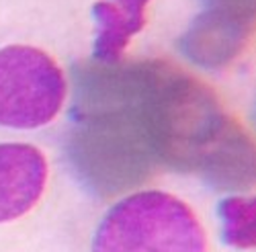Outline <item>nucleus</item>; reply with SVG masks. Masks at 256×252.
I'll use <instances>...</instances> for the list:
<instances>
[{
    "label": "nucleus",
    "mask_w": 256,
    "mask_h": 252,
    "mask_svg": "<svg viewBox=\"0 0 256 252\" xmlns=\"http://www.w3.org/2000/svg\"><path fill=\"white\" fill-rule=\"evenodd\" d=\"M140 107L160 166L199 172L232 119L207 84L164 60H146Z\"/></svg>",
    "instance_id": "nucleus-1"
},
{
    "label": "nucleus",
    "mask_w": 256,
    "mask_h": 252,
    "mask_svg": "<svg viewBox=\"0 0 256 252\" xmlns=\"http://www.w3.org/2000/svg\"><path fill=\"white\" fill-rule=\"evenodd\" d=\"M140 96L125 104L74 109L68 156L80 182L98 197L132 191L160 166Z\"/></svg>",
    "instance_id": "nucleus-2"
},
{
    "label": "nucleus",
    "mask_w": 256,
    "mask_h": 252,
    "mask_svg": "<svg viewBox=\"0 0 256 252\" xmlns=\"http://www.w3.org/2000/svg\"><path fill=\"white\" fill-rule=\"evenodd\" d=\"M92 252H205V234L186 203L162 191H142L109 209Z\"/></svg>",
    "instance_id": "nucleus-3"
},
{
    "label": "nucleus",
    "mask_w": 256,
    "mask_h": 252,
    "mask_svg": "<svg viewBox=\"0 0 256 252\" xmlns=\"http://www.w3.org/2000/svg\"><path fill=\"white\" fill-rule=\"evenodd\" d=\"M66 78L52 56L29 46L0 50V125L35 130L60 113Z\"/></svg>",
    "instance_id": "nucleus-4"
},
{
    "label": "nucleus",
    "mask_w": 256,
    "mask_h": 252,
    "mask_svg": "<svg viewBox=\"0 0 256 252\" xmlns=\"http://www.w3.org/2000/svg\"><path fill=\"white\" fill-rule=\"evenodd\" d=\"M250 14L209 8L201 12L180 39V50L203 68H224L236 60L252 33Z\"/></svg>",
    "instance_id": "nucleus-5"
},
{
    "label": "nucleus",
    "mask_w": 256,
    "mask_h": 252,
    "mask_svg": "<svg viewBox=\"0 0 256 252\" xmlns=\"http://www.w3.org/2000/svg\"><path fill=\"white\" fill-rule=\"evenodd\" d=\"M48 162L35 146L0 144V224L25 216L44 195Z\"/></svg>",
    "instance_id": "nucleus-6"
},
{
    "label": "nucleus",
    "mask_w": 256,
    "mask_h": 252,
    "mask_svg": "<svg viewBox=\"0 0 256 252\" xmlns=\"http://www.w3.org/2000/svg\"><path fill=\"white\" fill-rule=\"evenodd\" d=\"M150 0H100L92 6L96 20L94 60L113 64L119 62L130 39L142 31L146 23V6Z\"/></svg>",
    "instance_id": "nucleus-7"
},
{
    "label": "nucleus",
    "mask_w": 256,
    "mask_h": 252,
    "mask_svg": "<svg viewBox=\"0 0 256 252\" xmlns=\"http://www.w3.org/2000/svg\"><path fill=\"white\" fill-rule=\"evenodd\" d=\"M224 238L236 248H252L256 242V205L252 199L228 197L220 205Z\"/></svg>",
    "instance_id": "nucleus-8"
},
{
    "label": "nucleus",
    "mask_w": 256,
    "mask_h": 252,
    "mask_svg": "<svg viewBox=\"0 0 256 252\" xmlns=\"http://www.w3.org/2000/svg\"><path fill=\"white\" fill-rule=\"evenodd\" d=\"M211 8H226L254 16V0H207Z\"/></svg>",
    "instance_id": "nucleus-9"
}]
</instances>
